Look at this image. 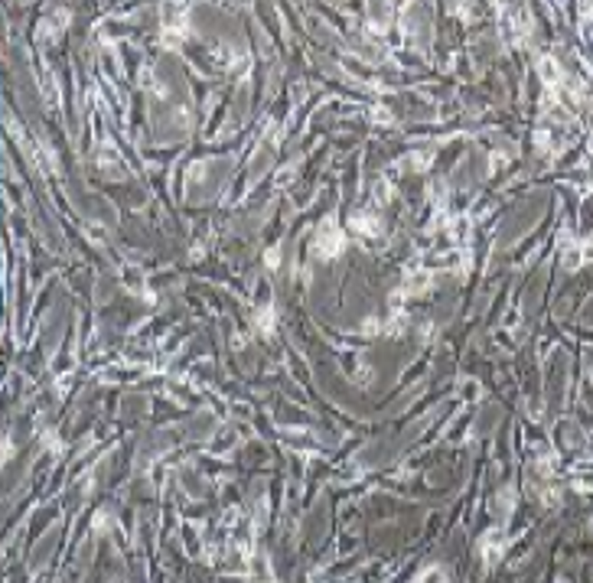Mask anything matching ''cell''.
<instances>
[{"label": "cell", "instance_id": "cell-1", "mask_svg": "<svg viewBox=\"0 0 593 583\" xmlns=\"http://www.w3.org/2000/svg\"><path fill=\"white\" fill-rule=\"evenodd\" d=\"M316 248H320V254H339V248H342V235H339V229H332L330 222L320 229V238H316Z\"/></svg>", "mask_w": 593, "mask_h": 583}]
</instances>
